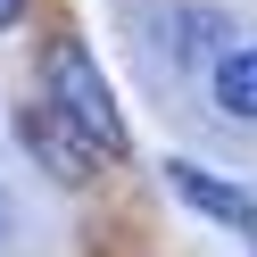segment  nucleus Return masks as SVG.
<instances>
[{
    "instance_id": "f257e3e1",
    "label": "nucleus",
    "mask_w": 257,
    "mask_h": 257,
    "mask_svg": "<svg viewBox=\"0 0 257 257\" xmlns=\"http://www.w3.org/2000/svg\"><path fill=\"white\" fill-rule=\"evenodd\" d=\"M42 75H50V108L75 124V133L91 141L100 158H124V116H116V91H108V75L91 67L83 42H50V58H42Z\"/></svg>"
},
{
    "instance_id": "f03ea898",
    "label": "nucleus",
    "mask_w": 257,
    "mask_h": 257,
    "mask_svg": "<svg viewBox=\"0 0 257 257\" xmlns=\"http://www.w3.org/2000/svg\"><path fill=\"white\" fill-rule=\"evenodd\" d=\"M17 141H25V150H34L67 191H75V183H91V158H100V150H91V141L75 133L67 116H58V108H25V116H17Z\"/></svg>"
},
{
    "instance_id": "7ed1b4c3",
    "label": "nucleus",
    "mask_w": 257,
    "mask_h": 257,
    "mask_svg": "<svg viewBox=\"0 0 257 257\" xmlns=\"http://www.w3.org/2000/svg\"><path fill=\"white\" fill-rule=\"evenodd\" d=\"M166 183H174V199H191L199 216H216V224H232V232H257V199L240 183H224V174H207V166H191V158H166Z\"/></svg>"
},
{
    "instance_id": "20e7f679",
    "label": "nucleus",
    "mask_w": 257,
    "mask_h": 257,
    "mask_svg": "<svg viewBox=\"0 0 257 257\" xmlns=\"http://www.w3.org/2000/svg\"><path fill=\"white\" fill-rule=\"evenodd\" d=\"M216 108H224V116H240V124L257 116V42H240V50L216 58Z\"/></svg>"
},
{
    "instance_id": "39448f33",
    "label": "nucleus",
    "mask_w": 257,
    "mask_h": 257,
    "mask_svg": "<svg viewBox=\"0 0 257 257\" xmlns=\"http://www.w3.org/2000/svg\"><path fill=\"white\" fill-rule=\"evenodd\" d=\"M17 17H25V0H0V25H17Z\"/></svg>"
}]
</instances>
